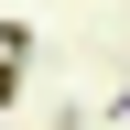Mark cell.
Instances as JSON below:
<instances>
[{"label":"cell","instance_id":"cell-1","mask_svg":"<svg viewBox=\"0 0 130 130\" xmlns=\"http://www.w3.org/2000/svg\"><path fill=\"white\" fill-rule=\"evenodd\" d=\"M11 98H22V54H0V108H11Z\"/></svg>","mask_w":130,"mask_h":130}]
</instances>
